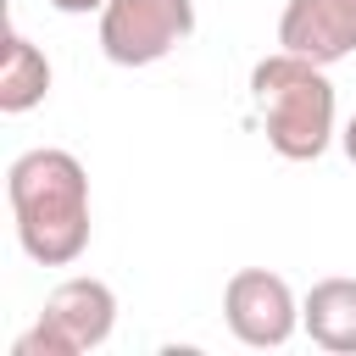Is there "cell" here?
<instances>
[{
	"label": "cell",
	"instance_id": "cell-1",
	"mask_svg": "<svg viewBox=\"0 0 356 356\" xmlns=\"http://www.w3.org/2000/svg\"><path fill=\"white\" fill-rule=\"evenodd\" d=\"M6 200L28 261L72 267L89 250V172L72 150L61 145L22 150L6 172Z\"/></svg>",
	"mask_w": 356,
	"mask_h": 356
},
{
	"label": "cell",
	"instance_id": "cell-2",
	"mask_svg": "<svg viewBox=\"0 0 356 356\" xmlns=\"http://www.w3.org/2000/svg\"><path fill=\"white\" fill-rule=\"evenodd\" d=\"M250 100L261 111L267 145L284 161H317L334 145V83L328 67L295 56V50H273L250 67Z\"/></svg>",
	"mask_w": 356,
	"mask_h": 356
},
{
	"label": "cell",
	"instance_id": "cell-9",
	"mask_svg": "<svg viewBox=\"0 0 356 356\" xmlns=\"http://www.w3.org/2000/svg\"><path fill=\"white\" fill-rule=\"evenodd\" d=\"M11 356H72V345H67V339H61V334L39 317V323H33V328L11 345Z\"/></svg>",
	"mask_w": 356,
	"mask_h": 356
},
{
	"label": "cell",
	"instance_id": "cell-4",
	"mask_svg": "<svg viewBox=\"0 0 356 356\" xmlns=\"http://www.w3.org/2000/svg\"><path fill=\"white\" fill-rule=\"evenodd\" d=\"M222 317H228V328H234L239 345H250V350H278V345H289V334L300 328V300H295V289H289L278 273H267V267H239V273L228 278V289H222Z\"/></svg>",
	"mask_w": 356,
	"mask_h": 356
},
{
	"label": "cell",
	"instance_id": "cell-11",
	"mask_svg": "<svg viewBox=\"0 0 356 356\" xmlns=\"http://www.w3.org/2000/svg\"><path fill=\"white\" fill-rule=\"evenodd\" d=\"M339 145H345V156H350V167H356V117L345 122V134H339Z\"/></svg>",
	"mask_w": 356,
	"mask_h": 356
},
{
	"label": "cell",
	"instance_id": "cell-7",
	"mask_svg": "<svg viewBox=\"0 0 356 356\" xmlns=\"http://www.w3.org/2000/svg\"><path fill=\"white\" fill-rule=\"evenodd\" d=\"M300 328L334 356H356V278H323L300 300Z\"/></svg>",
	"mask_w": 356,
	"mask_h": 356
},
{
	"label": "cell",
	"instance_id": "cell-6",
	"mask_svg": "<svg viewBox=\"0 0 356 356\" xmlns=\"http://www.w3.org/2000/svg\"><path fill=\"white\" fill-rule=\"evenodd\" d=\"M39 317L72 345V356H83V350H100L111 339V328H117V295L100 278H67V284H56L44 295Z\"/></svg>",
	"mask_w": 356,
	"mask_h": 356
},
{
	"label": "cell",
	"instance_id": "cell-10",
	"mask_svg": "<svg viewBox=\"0 0 356 356\" xmlns=\"http://www.w3.org/2000/svg\"><path fill=\"white\" fill-rule=\"evenodd\" d=\"M56 11H67V17H83V11H106V0H50Z\"/></svg>",
	"mask_w": 356,
	"mask_h": 356
},
{
	"label": "cell",
	"instance_id": "cell-3",
	"mask_svg": "<svg viewBox=\"0 0 356 356\" xmlns=\"http://www.w3.org/2000/svg\"><path fill=\"white\" fill-rule=\"evenodd\" d=\"M195 33V0H106L100 50L117 67H150Z\"/></svg>",
	"mask_w": 356,
	"mask_h": 356
},
{
	"label": "cell",
	"instance_id": "cell-5",
	"mask_svg": "<svg viewBox=\"0 0 356 356\" xmlns=\"http://www.w3.org/2000/svg\"><path fill=\"white\" fill-rule=\"evenodd\" d=\"M278 50H295L317 67L356 56V0H289L278 17Z\"/></svg>",
	"mask_w": 356,
	"mask_h": 356
},
{
	"label": "cell",
	"instance_id": "cell-8",
	"mask_svg": "<svg viewBox=\"0 0 356 356\" xmlns=\"http://www.w3.org/2000/svg\"><path fill=\"white\" fill-rule=\"evenodd\" d=\"M50 95V61H44V50L28 39V33H6V50H0V111H11V117H22V111H33L39 100Z\"/></svg>",
	"mask_w": 356,
	"mask_h": 356
}]
</instances>
